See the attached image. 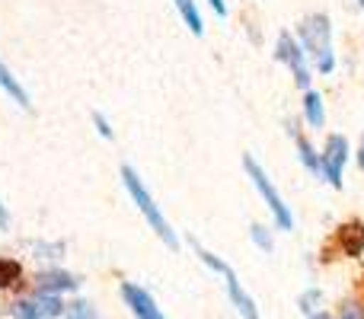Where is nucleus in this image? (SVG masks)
Segmentation results:
<instances>
[{
  "instance_id": "1",
  "label": "nucleus",
  "mask_w": 364,
  "mask_h": 319,
  "mask_svg": "<svg viewBox=\"0 0 364 319\" xmlns=\"http://www.w3.org/2000/svg\"><path fill=\"white\" fill-rule=\"evenodd\" d=\"M297 36H301L304 51L316 61V67H320L323 74H333L336 55H333V29H329L326 13H314V16H307L301 26H297Z\"/></svg>"
},
{
  "instance_id": "2",
  "label": "nucleus",
  "mask_w": 364,
  "mask_h": 319,
  "mask_svg": "<svg viewBox=\"0 0 364 319\" xmlns=\"http://www.w3.org/2000/svg\"><path fill=\"white\" fill-rule=\"evenodd\" d=\"M122 179H125V188L132 192V198H134V205H138V211L144 214V220L151 224V230L157 233L160 239H164L170 249H179V239H176V233H173V227L166 224V217H164V211L157 207V201H154V195L147 192V185H144V179H141L138 173H134L132 166H122Z\"/></svg>"
},
{
  "instance_id": "3",
  "label": "nucleus",
  "mask_w": 364,
  "mask_h": 319,
  "mask_svg": "<svg viewBox=\"0 0 364 319\" xmlns=\"http://www.w3.org/2000/svg\"><path fill=\"white\" fill-rule=\"evenodd\" d=\"M192 246H195V252H198V259H201V262H205L208 269H214V271H218V275L227 281V294H230V301H233V307H237V313L243 316V319H259L256 303H252V297L243 291V284H240V278L233 275V269H230V265H227L224 259H218V256H214V252L201 249V246L195 243V239H192Z\"/></svg>"
},
{
  "instance_id": "4",
  "label": "nucleus",
  "mask_w": 364,
  "mask_h": 319,
  "mask_svg": "<svg viewBox=\"0 0 364 319\" xmlns=\"http://www.w3.org/2000/svg\"><path fill=\"white\" fill-rule=\"evenodd\" d=\"M243 166H246V175L252 179V185L259 188V195L265 198V205H269V211H272V217H275V224L282 227V230H291L294 227V217H291V207L284 205V198L278 195V188L272 185V179L265 175V169L256 163V157H250L246 153L243 157Z\"/></svg>"
},
{
  "instance_id": "5",
  "label": "nucleus",
  "mask_w": 364,
  "mask_h": 319,
  "mask_svg": "<svg viewBox=\"0 0 364 319\" xmlns=\"http://www.w3.org/2000/svg\"><path fill=\"white\" fill-rule=\"evenodd\" d=\"M275 58L282 64H288L291 74H294V80L301 83V87H307L310 83V67H307V51H304V45L297 42L291 32H282L278 36V45H275Z\"/></svg>"
},
{
  "instance_id": "6",
  "label": "nucleus",
  "mask_w": 364,
  "mask_h": 319,
  "mask_svg": "<svg viewBox=\"0 0 364 319\" xmlns=\"http://www.w3.org/2000/svg\"><path fill=\"white\" fill-rule=\"evenodd\" d=\"M346 163H348V141L342 134H329L326 147L320 153V166H323V175L336 188H342V169H346Z\"/></svg>"
},
{
  "instance_id": "7",
  "label": "nucleus",
  "mask_w": 364,
  "mask_h": 319,
  "mask_svg": "<svg viewBox=\"0 0 364 319\" xmlns=\"http://www.w3.org/2000/svg\"><path fill=\"white\" fill-rule=\"evenodd\" d=\"M122 297H125L128 310L134 313V319H166L164 313H160V307L154 303V297L147 294L144 288H138V284L125 281L122 284Z\"/></svg>"
},
{
  "instance_id": "8",
  "label": "nucleus",
  "mask_w": 364,
  "mask_h": 319,
  "mask_svg": "<svg viewBox=\"0 0 364 319\" xmlns=\"http://www.w3.org/2000/svg\"><path fill=\"white\" fill-rule=\"evenodd\" d=\"M38 291L45 294H64V291H77L80 288V278H74L70 271H61V269H45L38 271Z\"/></svg>"
},
{
  "instance_id": "9",
  "label": "nucleus",
  "mask_w": 364,
  "mask_h": 319,
  "mask_svg": "<svg viewBox=\"0 0 364 319\" xmlns=\"http://www.w3.org/2000/svg\"><path fill=\"white\" fill-rule=\"evenodd\" d=\"M339 246L346 256L358 259L364 252V224L361 220H348V224L339 227Z\"/></svg>"
},
{
  "instance_id": "10",
  "label": "nucleus",
  "mask_w": 364,
  "mask_h": 319,
  "mask_svg": "<svg viewBox=\"0 0 364 319\" xmlns=\"http://www.w3.org/2000/svg\"><path fill=\"white\" fill-rule=\"evenodd\" d=\"M304 112H307V121L314 128L326 125V106H323V96L314 93V90H307V96H304Z\"/></svg>"
},
{
  "instance_id": "11",
  "label": "nucleus",
  "mask_w": 364,
  "mask_h": 319,
  "mask_svg": "<svg viewBox=\"0 0 364 319\" xmlns=\"http://www.w3.org/2000/svg\"><path fill=\"white\" fill-rule=\"evenodd\" d=\"M0 87H4L6 93H10L13 99H16V102H19V106H23V109H29V93H26V90L19 87V80H16V77H13L10 70L4 67V61H0Z\"/></svg>"
},
{
  "instance_id": "12",
  "label": "nucleus",
  "mask_w": 364,
  "mask_h": 319,
  "mask_svg": "<svg viewBox=\"0 0 364 319\" xmlns=\"http://www.w3.org/2000/svg\"><path fill=\"white\" fill-rule=\"evenodd\" d=\"M173 4H176V10L182 13L188 29H192L195 36H201V32H205V23H201V13H198V6H195V0H173Z\"/></svg>"
},
{
  "instance_id": "13",
  "label": "nucleus",
  "mask_w": 364,
  "mask_h": 319,
  "mask_svg": "<svg viewBox=\"0 0 364 319\" xmlns=\"http://www.w3.org/2000/svg\"><path fill=\"white\" fill-rule=\"evenodd\" d=\"M36 307H38V313H42L45 319L48 316H64V303H61V294H45V291H38L36 294Z\"/></svg>"
},
{
  "instance_id": "14",
  "label": "nucleus",
  "mask_w": 364,
  "mask_h": 319,
  "mask_svg": "<svg viewBox=\"0 0 364 319\" xmlns=\"http://www.w3.org/2000/svg\"><path fill=\"white\" fill-rule=\"evenodd\" d=\"M294 134V144H297V153H301V163L310 169V173H323V166H320V157H316V151L310 147V141L307 138H301L297 131H291Z\"/></svg>"
},
{
  "instance_id": "15",
  "label": "nucleus",
  "mask_w": 364,
  "mask_h": 319,
  "mask_svg": "<svg viewBox=\"0 0 364 319\" xmlns=\"http://www.w3.org/2000/svg\"><path fill=\"white\" fill-rule=\"evenodd\" d=\"M19 278H23V265L16 259L0 256V288H13V284H19Z\"/></svg>"
},
{
  "instance_id": "16",
  "label": "nucleus",
  "mask_w": 364,
  "mask_h": 319,
  "mask_svg": "<svg viewBox=\"0 0 364 319\" xmlns=\"http://www.w3.org/2000/svg\"><path fill=\"white\" fill-rule=\"evenodd\" d=\"M64 319H102V316L96 313V307L90 301H74L64 310Z\"/></svg>"
},
{
  "instance_id": "17",
  "label": "nucleus",
  "mask_w": 364,
  "mask_h": 319,
  "mask_svg": "<svg viewBox=\"0 0 364 319\" xmlns=\"http://www.w3.org/2000/svg\"><path fill=\"white\" fill-rule=\"evenodd\" d=\"M320 303H323V291L310 288V291H304V294H301V301H297V307H301L307 316H314V313H320Z\"/></svg>"
},
{
  "instance_id": "18",
  "label": "nucleus",
  "mask_w": 364,
  "mask_h": 319,
  "mask_svg": "<svg viewBox=\"0 0 364 319\" xmlns=\"http://www.w3.org/2000/svg\"><path fill=\"white\" fill-rule=\"evenodd\" d=\"M13 319H45V316L38 313L36 301H19L13 303Z\"/></svg>"
},
{
  "instance_id": "19",
  "label": "nucleus",
  "mask_w": 364,
  "mask_h": 319,
  "mask_svg": "<svg viewBox=\"0 0 364 319\" xmlns=\"http://www.w3.org/2000/svg\"><path fill=\"white\" fill-rule=\"evenodd\" d=\"M250 233H252V239H256V246H259L262 252H272V249H275V243H272V233L265 230L262 224H252Z\"/></svg>"
},
{
  "instance_id": "20",
  "label": "nucleus",
  "mask_w": 364,
  "mask_h": 319,
  "mask_svg": "<svg viewBox=\"0 0 364 319\" xmlns=\"http://www.w3.org/2000/svg\"><path fill=\"white\" fill-rule=\"evenodd\" d=\"M339 319H364V307H361V303H355V301H348L346 307H342Z\"/></svg>"
},
{
  "instance_id": "21",
  "label": "nucleus",
  "mask_w": 364,
  "mask_h": 319,
  "mask_svg": "<svg viewBox=\"0 0 364 319\" xmlns=\"http://www.w3.org/2000/svg\"><path fill=\"white\" fill-rule=\"evenodd\" d=\"M93 125H96V131H100L102 138H112V125H109V119L102 112H93Z\"/></svg>"
},
{
  "instance_id": "22",
  "label": "nucleus",
  "mask_w": 364,
  "mask_h": 319,
  "mask_svg": "<svg viewBox=\"0 0 364 319\" xmlns=\"http://www.w3.org/2000/svg\"><path fill=\"white\" fill-rule=\"evenodd\" d=\"M208 4L214 6V13H220V16H227V4H224V0H208Z\"/></svg>"
},
{
  "instance_id": "23",
  "label": "nucleus",
  "mask_w": 364,
  "mask_h": 319,
  "mask_svg": "<svg viewBox=\"0 0 364 319\" xmlns=\"http://www.w3.org/2000/svg\"><path fill=\"white\" fill-rule=\"evenodd\" d=\"M10 227V214H6V207L0 205V230H6Z\"/></svg>"
},
{
  "instance_id": "24",
  "label": "nucleus",
  "mask_w": 364,
  "mask_h": 319,
  "mask_svg": "<svg viewBox=\"0 0 364 319\" xmlns=\"http://www.w3.org/2000/svg\"><path fill=\"white\" fill-rule=\"evenodd\" d=\"M310 319H333V316H329V313H323V310H320V313H314Z\"/></svg>"
},
{
  "instance_id": "25",
  "label": "nucleus",
  "mask_w": 364,
  "mask_h": 319,
  "mask_svg": "<svg viewBox=\"0 0 364 319\" xmlns=\"http://www.w3.org/2000/svg\"><path fill=\"white\" fill-rule=\"evenodd\" d=\"M358 163H361V169H364V138H361V153H358Z\"/></svg>"
},
{
  "instance_id": "26",
  "label": "nucleus",
  "mask_w": 364,
  "mask_h": 319,
  "mask_svg": "<svg viewBox=\"0 0 364 319\" xmlns=\"http://www.w3.org/2000/svg\"><path fill=\"white\" fill-rule=\"evenodd\" d=\"M358 4H361V6H364V0H358Z\"/></svg>"
}]
</instances>
